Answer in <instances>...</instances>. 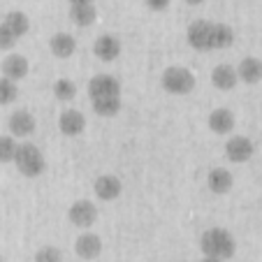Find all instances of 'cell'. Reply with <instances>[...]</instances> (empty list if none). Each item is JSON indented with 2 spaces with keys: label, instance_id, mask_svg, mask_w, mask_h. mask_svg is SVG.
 Segmentation results:
<instances>
[{
  "label": "cell",
  "instance_id": "obj_1",
  "mask_svg": "<svg viewBox=\"0 0 262 262\" xmlns=\"http://www.w3.org/2000/svg\"><path fill=\"white\" fill-rule=\"evenodd\" d=\"M200 251L204 255L218 257V260H230L237 251V242L230 234V230L225 228H209L207 232H202L200 237Z\"/></svg>",
  "mask_w": 262,
  "mask_h": 262
},
{
  "label": "cell",
  "instance_id": "obj_2",
  "mask_svg": "<svg viewBox=\"0 0 262 262\" xmlns=\"http://www.w3.org/2000/svg\"><path fill=\"white\" fill-rule=\"evenodd\" d=\"M160 84L167 93L172 95H188L195 89V74L188 68H181V65H169L167 70L160 77Z\"/></svg>",
  "mask_w": 262,
  "mask_h": 262
},
{
  "label": "cell",
  "instance_id": "obj_3",
  "mask_svg": "<svg viewBox=\"0 0 262 262\" xmlns=\"http://www.w3.org/2000/svg\"><path fill=\"white\" fill-rule=\"evenodd\" d=\"M186 40L195 51H213L216 49V24L207 19H198L188 26Z\"/></svg>",
  "mask_w": 262,
  "mask_h": 262
},
{
  "label": "cell",
  "instance_id": "obj_4",
  "mask_svg": "<svg viewBox=\"0 0 262 262\" xmlns=\"http://www.w3.org/2000/svg\"><path fill=\"white\" fill-rule=\"evenodd\" d=\"M16 169H19L24 177L35 179L45 172V156L35 144H21L19 151H16Z\"/></svg>",
  "mask_w": 262,
  "mask_h": 262
},
{
  "label": "cell",
  "instance_id": "obj_5",
  "mask_svg": "<svg viewBox=\"0 0 262 262\" xmlns=\"http://www.w3.org/2000/svg\"><path fill=\"white\" fill-rule=\"evenodd\" d=\"M255 154V144L246 137V135H234L225 142V158L230 163H248Z\"/></svg>",
  "mask_w": 262,
  "mask_h": 262
},
{
  "label": "cell",
  "instance_id": "obj_6",
  "mask_svg": "<svg viewBox=\"0 0 262 262\" xmlns=\"http://www.w3.org/2000/svg\"><path fill=\"white\" fill-rule=\"evenodd\" d=\"M89 98L100 100V98H121V84L112 74H98L89 81Z\"/></svg>",
  "mask_w": 262,
  "mask_h": 262
},
{
  "label": "cell",
  "instance_id": "obj_7",
  "mask_svg": "<svg viewBox=\"0 0 262 262\" xmlns=\"http://www.w3.org/2000/svg\"><path fill=\"white\" fill-rule=\"evenodd\" d=\"M68 216H70V223L77 225V228H91V225L98 221V207H95L91 200H77V202L70 207Z\"/></svg>",
  "mask_w": 262,
  "mask_h": 262
},
{
  "label": "cell",
  "instance_id": "obj_8",
  "mask_svg": "<svg viewBox=\"0 0 262 262\" xmlns=\"http://www.w3.org/2000/svg\"><path fill=\"white\" fill-rule=\"evenodd\" d=\"M121 190H123V183H121V179L114 177V174H100L93 181V193L98 195L100 200H104V202L116 200L121 195Z\"/></svg>",
  "mask_w": 262,
  "mask_h": 262
},
{
  "label": "cell",
  "instance_id": "obj_9",
  "mask_svg": "<svg viewBox=\"0 0 262 262\" xmlns=\"http://www.w3.org/2000/svg\"><path fill=\"white\" fill-rule=\"evenodd\" d=\"M93 54L104 63H112L121 56V42L116 35H100L93 45Z\"/></svg>",
  "mask_w": 262,
  "mask_h": 262
},
{
  "label": "cell",
  "instance_id": "obj_10",
  "mask_svg": "<svg viewBox=\"0 0 262 262\" xmlns=\"http://www.w3.org/2000/svg\"><path fill=\"white\" fill-rule=\"evenodd\" d=\"M207 123H209V130L211 133H216V135H230L234 130V114L230 112L228 107H218V109H213L211 114H209V119H207Z\"/></svg>",
  "mask_w": 262,
  "mask_h": 262
},
{
  "label": "cell",
  "instance_id": "obj_11",
  "mask_svg": "<svg viewBox=\"0 0 262 262\" xmlns=\"http://www.w3.org/2000/svg\"><path fill=\"white\" fill-rule=\"evenodd\" d=\"M207 186L213 195H225L232 190L234 177H232V172L225 167H213L211 172L207 174Z\"/></svg>",
  "mask_w": 262,
  "mask_h": 262
},
{
  "label": "cell",
  "instance_id": "obj_12",
  "mask_svg": "<svg viewBox=\"0 0 262 262\" xmlns=\"http://www.w3.org/2000/svg\"><path fill=\"white\" fill-rule=\"evenodd\" d=\"M74 253L79 257H84V260H95L102 253V239L93 232H84L74 242Z\"/></svg>",
  "mask_w": 262,
  "mask_h": 262
},
{
  "label": "cell",
  "instance_id": "obj_13",
  "mask_svg": "<svg viewBox=\"0 0 262 262\" xmlns=\"http://www.w3.org/2000/svg\"><path fill=\"white\" fill-rule=\"evenodd\" d=\"M58 128H60V133L68 135V137H77V135L84 133L86 119L77 109H65L63 114L58 116Z\"/></svg>",
  "mask_w": 262,
  "mask_h": 262
},
{
  "label": "cell",
  "instance_id": "obj_14",
  "mask_svg": "<svg viewBox=\"0 0 262 262\" xmlns=\"http://www.w3.org/2000/svg\"><path fill=\"white\" fill-rule=\"evenodd\" d=\"M239 81V74H237V68L228 63H221L211 70V84L216 86L218 91H232Z\"/></svg>",
  "mask_w": 262,
  "mask_h": 262
},
{
  "label": "cell",
  "instance_id": "obj_15",
  "mask_svg": "<svg viewBox=\"0 0 262 262\" xmlns=\"http://www.w3.org/2000/svg\"><path fill=\"white\" fill-rule=\"evenodd\" d=\"M237 74L239 81H244V84H257V81H262V60L255 56H246L239 60Z\"/></svg>",
  "mask_w": 262,
  "mask_h": 262
},
{
  "label": "cell",
  "instance_id": "obj_16",
  "mask_svg": "<svg viewBox=\"0 0 262 262\" xmlns=\"http://www.w3.org/2000/svg\"><path fill=\"white\" fill-rule=\"evenodd\" d=\"M7 128H10V133L14 135V137H28V135L35 133V119L30 112L19 109V112H14V114L10 116Z\"/></svg>",
  "mask_w": 262,
  "mask_h": 262
},
{
  "label": "cell",
  "instance_id": "obj_17",
  "mask_svg": "<svg viewBox=\"0 0 262 262\" xmlns=\"http://www.w3.org/2000/svg\"><path fill=\"white\" fill-rule=\"evenodd\" d=\"M28 74V60H26V56L21 54H12L5 58V63H3V77L10 81H21Z\"/></svg>",
  "mask_w": 262,
  "mask_h": 262
},
{
  "label": "cell",
  "instance_id": "obj_18",
  "mask_svg": "<svg viewBox=\"0 0 262 262\" xmlns=\"http://www.w3.org/2000/svg\"><path fill=\"white\" fill-rule=\"evenodd\" d=\"M49 49L56 58H70L77 51V40L70 33H56L49 40Z\"/></svg>",
  "mask_w": 262,
  "mask_h": 262
},
{
  "label": "cell",
  "instance_id": "obj_19",
  "mask_svg": "<svg viewBox=\"0 0 262 262\" xmlns=\"http://www.w3.org/2000/svg\"><path fill=\"white\" fill-rule=\"evenodd\" d=\"M3 26H5V28L10 30L12 35H14L16 40H19V37H24V35L28 33L30 21H28V16H26L24 12L14 10V12H7V14H5V19H3Z\"/></svg>",
  "mask_w": 262,
  "mask_h": 262
},
{
  "label": "cell",
  "instance_id": "obj_20",
  "mask_svg": "<svg viewBox=\"0 0 262 262\" xmlns=\"http://www.w3.org/2000/svg\"><path fill=\"white\" fill-rule=\"evenodd\" d=\"M70 19H72V24L86 28V26H91L98 19V10H95L93 3L91 5H72L70 7Z\"/></svg>",
  "mask_w": 262,
  "mask_h": 262
},
{
  "label": "cell",
  "instance_id": "obj_21",
  "mask_svg": "<svg viewBox=\"0 0 262 262\" xmlns=\"http://www.w3.org/2000/svg\"><path fill=\"white\" fill-rule=\"evenodd\" d=\"M91 104H93L95 114L104 116V119L116 116L121 112V98H100V100H91Z\"/></svg>",
  "mask_w": 262,
  "mask_h": 262
},
{
  "label": "cell",
  "instance_id": "obj_22",
  "mask_svg": "<svg viewBox=\"0 0 262 262\" xmlns=\"http://www.w3.org/2000/svg\"><path fill=\"white\" fill-rule=\"evenodd\" d=\"M54 95H56V100H60V102H70V100L77 95V86H74V81H70V79H58L54 84Z\"/></svg>",
  "mask_w": 262,
  "mask_h": 262
},
{
  "label": "cell",
  "instance_id": "obj_23",
  "mask_svg": "<svg viewBox=\"0 0 262 262\" xmlns=\"http://www.w3.org/2000/svg\"><path fill=\"white\" fill-rule=\"evenodd\" d=\"M16 151H19V144L14 142V137L3 135V137H0V163H12V160H16Z\"/></svg>",
  "mask_w": 262,
  "mask_h": 262
},
{
  "label": "cell",
  "instance_id": "obj_24",
  "mask_svg": "<svg viewBox=\"0 0 262 262\" xmlns=\"http://www.w3.org/2000/svg\"><path fill=\"white\" fill-rule=\"evenodd\" d=\"M19 95V89H16L14 81L5 79V77H0V104H10L16 100Z\"/></svg>",
  "mask_w": 262,
  "mask_h": 262
},
{
  "label": "cell",
  "instance_id": "obj_25",
  "mask_svg": "<svg viewBox=\"0 0 262 262\" xmlns=\"http://www.w3.org/2000/svg\"><path fill=\"white\" fill-rule=\"evenodd\" d=\"M35 262H63V255L54 246H42L40 251L35 253Z\"/></svg>",
  "mask_w": 262,
  "mask_h": 262
},
{
  "label": "cell",
  "instance_id": "obj_26",
  "mask_svg": "<svg viewBox=\"0 0 262 262\" xmlns=\"http://www.w3.org/2000/svg\"><path fill=\"white\" fill-rule=\"evenodd\" d=\"M14 45H16V37L0 24V49H12Z\"/></svg>",
  "mask_w": 262,
  "mask_h": 262
},
{
  "label": "cell",
  "instance_id": "obj_27",
  "mask_svg": "<svg viewBox=\"0 0 262 262\" xmlns=\"http://www.w3.org/2000/svg\"><path fill=\"white\" fill-rule=\"evenodd\" d=\"M146 3L148 10H154V12H163L169 7V0H144Z\"/></svg>",
  "mask_w": 262,
  "mask_h": 262
},
{
  "label": "cell",
  "instance_id": "obj_28",
  "mask_svg": "<svg viewBox=\"0 0 262 262\" xmlns=\"http://www.w3.org/2000/svg\"><path fill=\"white\" fill-rule=\"evenodd\" d=\"M200 262H225V260H218V257H211V255H202Z\"/></svg>",
  "mask_w": 262,
  "mask_h": 262
},
{
  "label": "cell",
  "instance_id": "obj_29",
  "mask_svg": "<svg viewBox=\"0 0 262 262\" xmlns=\"http://www.w3.org/2000/svg\"><path fill=\"white\" fill-rule=\"evenodd\" d=\"M70 3H72V5H91L93 0H70Z\"/></svg>",
  "mask_w": 262,
  "mask_h": 262
},
{
  "label": "cell",
  "instance_id": "obj_30",
  "mask_svg": "<svg viewBox=\"0 0 262 262\" xmlns=\"http://www.w3.org/2000/svg\"><path fill=\"white\" fill-rule=\"evenodd\" d=\"M183 3H188V5H200V3H204V0H183Z\"/></svg>",
  "mask_w": 262,
  "mask_h": 262
},
{
  "label": "cell",
  "instance_id": "obj_31",
  "mask_svg": "<svg viewBox=\"0 0 262 262\" xmlns=\"http://www.w3.org/2000/svg\"><path fill=\"white\" fill-rule=\"evenodd\" d=\"M0 262H3V255H0Z\"/></svg>",
  "mask_w": 262,
  "mask_h": 262
}]
</instances>
